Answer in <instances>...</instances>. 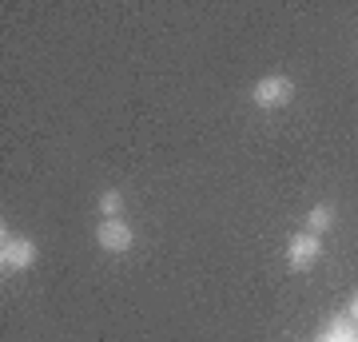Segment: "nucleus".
Listing matches in <instances>:
<instances>
[{"mask_svg":"<svg viewBox=\"0 0 358 342\" xmlns=\"http://www.w3.org/2000/svg\"><path fill=\"white\" fill-rule=\"evenodd\" d=\"M322 259V235H310V231H299V235H291V243H287V266L291 271H310V266Z\"/></svg>","mask_w":358,"mask_h":342,"instance_id":"4","label":"nucleus"},{"mask_svg":"<svg viewBox=\"0 0 358 342\" xmlns=\"http://www.w3.org/2000/svg\"><path fill=\"white\" fill-rule=\"evenodd\" d=\"M355 342H358V339H355Z\"/></svg>","mask_w":358,"mask_h":342,"instance_id":"8","label":"nucleus"},{"mask_svg":"<svg viewBox=\"0 0 358 342\" xmlns=\"http://www.w3.org/2000/svg\"><path fill=\"white\" fill-rule=\"evenodd\" d=\"M96 207H100V215H103V219H120V215H124V195H120L115 187H108V191H100Z\"/></svg>","mask_w":358,"mask_h":342,"instance_id":"6","label":"nucleus"},{"mask_svg":"<svg viewBox=\"0 0 358 342\" xmlns=\"http://www.w3.org/2000/svg\"><path fill=\"white\" fill-rule=\"evenodd\" d=\"M251 100H255V108H263V112L287 108V104L294 100V80L282 76V72H271V76H263L255 88H251Z\"/></svg>","mask_w":358,"mask_h":342,"instance_id":"1","label":"nucleus"},{"mask_svg":"<svg viewBox=\"0 0 358 342\" xmlns=\"http://www.w3.org/2000/svg\"><path fill=\"white\" fill-rule=\"evenodd\" d=\"M334 227V207L331 203H315L307 211V227L303 231H310V235H327V231Z\"/></svg>","mask_w":358,"mask_h":342,"instance_id":"5","label":"nucleus"},{"mask_svg":"<svg viewBox=\"0 0 358 342\" xmlns=\"http://www.w3.org/2000/svg\"><path fill=\"white\" fill-rule=\"evenodd\" d=\"M96 243H100L108 255H124L136 247V227H131L128 219H100V227H96Z\"/></svg>","mask_w":358,"mask_h":342,"instance_id":"3","label":"nucleus"},{"mask_svg":"<svg viewBox=\"0 0 358 342\" xmlns=\"http://www.w3.org/2000/svg\"><path fill=\"white\" fill-rule=\"evenodd\" d=\"M40 247L28 235H8V227H4V235H0V266L4 271H28V266L36 263Z\"/></svg>","mask_w":358,"mask_h":342,"instance_id":"2","label":"nucleus"},{"mask_svg":"<svg viewBox=\"0 0 358 342\" xmlns=\"http://www.w3.org/2000/svg\"><path fill=\"white\" fill-rule=\"evenodd\" d=\"M346 315H350V318H355V322H358V294H355V299H350V306H346Z\"/></svg>","mask_w":358,"mask_h":342,"instance_id":"7","label":"nucleus"}]
</instances>
